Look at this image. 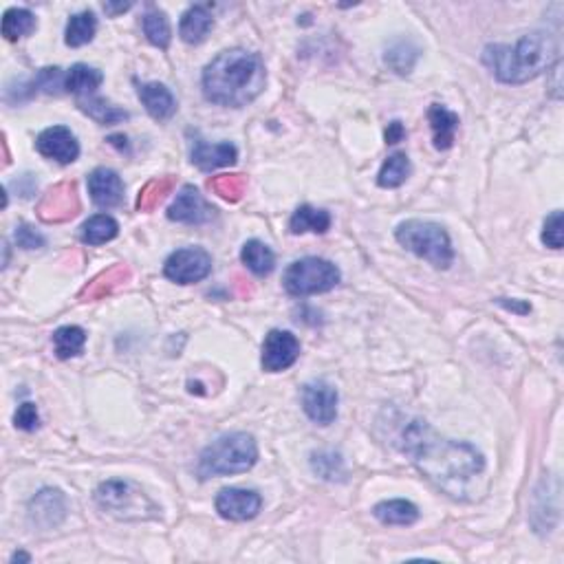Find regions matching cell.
Returning <instances> with one entry per match:
<instances>
[{"instance_id":"obj_24","label":"cell","mask_w":564,"mask_h":564,"mask_svg":"<svg viewBox=\"0 0 564 564\" xmlns=\"http://www.w3.org/2000/svg\"><path fill=\"white\" fill-rule=\"evenodd\" d=\"M328 227H331V214L313 206H300L289 218L291 234H327Z\"/></svg>"},{"instance_id":"obj_34","label":"cell","mask_w":564,"mask_h":564,"mask_svg":"<svg viewBox=\"0 0 564 564\" xmlns=\"http://www.w3.org/2000/svg\"><path fill=\"white\" fill-rule=\"evenodd\" d=\"M172 187H175V179H172V176H159V179L148 181V184L141 187L137 196V210L139 212L155 210V207L170 195Z\"/></svg>"},{"instance_id":"obj_42","label":"cell","mask_w":564,"mask_h":564,"mask_svg":"<svg viewBox=\"0 0 564 564\" xmlns=\"http://www.w3.org/2000/svg\"><path fill=\"white\" fill-rule=\"evenodd\" d=\"M133 7V5L130 3H122V5H113V3H106L104 5V12L106 14H111V15H117V14H124V12H128V9Z\"/></svg>"},{"instance_id":"obj_1","label":"cell","mask_w":564,"mask_h":564,"mask_svg":"<svg viewBox=\"0 0 564 564\" xmlns=\"http://www.w3.org/2000/svg\"><path fill=\"white\" fill-rule=\"evenodd\" d=\"M404 452L435 488L457 500L472 499L474 483L485 474L483 454L472 443L441 437L421 419L404 430Z\"/></svg>"},{"instance_id":"obj_3","label":"cell","mask_w":564,"mask_h":564,"mask_svg":"<svg viewBox=\"0 0 564 564\" xmlns=\"http://www.w3.org/2000/svg\"><path fill=\"white\" fill-rule=\"evenodd\" d=\"M560 62V43L545 31L522 35L516 45H489L483 51V65L503 85H525L536 80Z\"/></svg>"},{"instance_id":"obj_11","label":"cell","mask_w":564,"mask_h":564,"mask_svg":"<svg viewBox=\"0 0 564 564\" xmlns=\"http://www.w3.org/2000/svg\"><path fill=\"white\" fill-rule=\"evenodd\" d=\"M297 358H300V342L294 333L280 328L267 333L263 342V358H260V364L267 373H280L294 367Z\"/></svg>"},{"instance_id":"obj_25","label":"cell","mask_w":564,"mask_h":564,"mask_svg":"<svg viewBox=\"0 0 564 564\" xmlns=\"http://www.w3.org/2000/svg\"><path fill=\"white\" fill-rule=\"evenodd\" d=\"M240 260L252 274L256 276H269L276 269V256L269 249V245H265L263 240H247L240 249Z\"/></svg>"},{"instance_id":"obj_31","label":"cell","mask_w":564,"mask_h":564,"mask_svg":"<svg viewBox=\"0 0 564 564\" xmlns=\"http://www.w3.org/2000/svg\"><path fill=\"white\" fill-rule=\"evenodd\" d=\"M86 344V331L82 327H60L54 333V348L60 359L77 358L85 351Z\"/></svg>"},{"instance_id":"obj_32","label":"cell","mask_w":564,"mask_h":564,"mask_svg":"<svg viewBox=\"0 0 564 564\" xmlns=\"http://www.w3.org/2000/svg\"><path fill=\"white\" fill-rule=\"evenodd\" d=\"M77 104H80V108L88 115V117L96 119V122L102 124V126H113V124H119L124 122V119H128L126 111L113 106L111 102H106V99L102 97H82Z\"/></svg>"},{"instance_id":"obj_15","label":"cell","mask_w":564,"mask_h":564,"mask_svg":"<svg viewBox=\"0 0 564 564\" xmlns=\"http://www.w3.org/2000/svg\"><path fill=\"white\" fill-rule=\"evenodd\" d=\"M66 516V500L60 489L46 488L35 494L29 503V519L35 527L43 529H55Z\"/></svg>"},{"instance_id":"obj_16","label":"cell","mask_w":564,"mask_h":564,"mask_svg":"<svg viewBox=\"0 0 564 564\" xmlns=\"http://www.w3.org/2000/svg\"><path fill=\"white\" fill-rule=\"evenodd\" d=\"M88 195L104 210L117 207L124 201V181L111 168H96L88 175Z\"/></svg>"},{"instance_id":"obj_39","label":"cell","mask_w":564,"mask_h":564,"mask_svg":"<svg viewBox=\"0 0 564 564\" xmlns=\"http://www.w3.org/2000/svg\"><path fill=\"white\" fill-rule=\"evenodd\" d=\"M14 423H15V428H20V430L34 432L35 428L40 426V415H38V408H35V404H29V401L20 404L14 415Z\"/></svg>"},{"instance_id":"obj_4","label":"cell","mask_w":564,"mask_h":564,"mask_svg":"<svg viewBox=\"0 0 564 564\" xmlns=\"http://www.w3.org/2000/svg\"><path fill=\"white\" fill-rule=\"evenodd\" d=\"M258 461V446L247 432H232L210 443L198 457V477H227L249 472Z\"/></svg>"},{"instance_id":"obj_12","label":"cell","mask_w":564,"mask_h":564,"mask_svg":"<svg viewBox=\"0 0 564 564\" xmlns=\"http://www.w3.org/2000/svg\"><path fill=\"white\" fill-rule=\"evenodd\" d=\"M218 516L232 522H245L258 516L260 508H263V499L254 489H240V488H227L221 489L214 500Z\"/></svg>"},{"instance_id":"obj_21","label":"cell","mask_w":564,"mask_h":564,"mask_svg":"<svg viewBox=\"0 0 564 564\" xmlns=\"http://www.w3.org/2000/svg\"><path fill=\"white\" fill-rule=\"evenodd\" d=\"M130 280V269L126 265H113L111 269L102 271L82 289V300H102V297L115 294L119 287H124Z\"/></svg>"},{"instance_id":"obj_10","label":"cell","mask_w":564,"mask_h":564,"mask_svg":"<svg viewBox=\"0 0 564 564\" xmlns=\"http://www.w3.org/2000/svg\"><path fill=\"white\" fill-rule=\"evenodd\" d=\"M302 408L313 423L331 426L337 419V390L325 379L309 381L302 388Z\"/></svg>"},{"instance_id":"obj_19","label":"cell","mask_w":564,"mask_h":564,"mask_svg":"<svg viewBox=\"0 0 564 564\" xmlns=\"http://www.w3.org/2000/svg\"><path fill=\"white\" fill-rule=\"evenodd\" d=\"M212 29L214 18L210 9L203 7V5H192V7L186 9V14L181 15L179 35L187 45H201L203 40L210 35Z\"/></svg>"},{"instance_id":"obj_2","label":"cell","mask_w":564,"mask_h":564,"mask_svg":"<svg viewBox=\"0 0 564 564\" xmlns=\"http://www.w3.org/2000/svg\"><path fill=\"white\" fill-rule=\"evenodd\" d=\"M201 82L207 102L243 108L263 93L267 71L258 54L247 49H227L206 66Z\"/></svg>"},{"instance_id":"obj_5","label":"cell","mask_w":564,"mask_h":564,"mask_svg":"<svg viewBox=\"0 0 564 564\" xmlns=\"http://www.w3.org/2000/svg\"><path fill=\"white\" fill-rule=\"evenodd\" d=\"M395 238L401 247H406L419 258L428 260L432 267L448 269L454 260L452 240L441 226L421 218H410L395 229Z\"/></svg>"},{"instance_id":"obj_36","label":"cell","mask_w":564,"mask_h":564,"mask_svg":"<svg viewBox=\"0 0 564 564\" xmlns=\"http://www.w3.org/2000/svg\"><path fill=\"white\" fill-rule=\"evenodd\" d=\"M311 468L313 472L325 480H342L347 477V469H344L342 457L336 452H316L311 457Z\"/></svg>"},{"instance_id":"obj_28","label":"cell","mask_w":564,"mask_h":564,"mask_svg":"<svg viewBox=\"0 0 564 564\" xmlns=\"http://www.w3.org/2000/svg\"><path fill=\"white\" fill-rule=\"evenodd\" d=\"M119 234V226L108 214H96L82 226L80 238L86 245H104Z\"/></svg>"},{"instance_id":"obj_30","label":"cell","mask_w":564,"mask_h":564,"mask_svg":"<svg viewBox=\"0 0 564 564\" xmlns=\"http://www.w3.org/2000/svg\"><path fill=\"white\" fill-rule=\"evenodd\" d=\"M141 27H144V34L150 45L159 46V49H168L172 31H170L168 15L161 12V9L150 7L148 12L144 14V18H141Z\"/></svg>"},{"instance_id":"obj_6","label":"cell","mask_w":564,"mask_h":564,"mask_svg":"<svg viewBox=\"0 0 564 564\" xmlns=\"http://www.w3.org/2000/svg\"><path fill=\"white\" fill-rule=\"evenodd\" d=\"M96 503L104 511L122 520H148L155 519L159 508L128 480H106L96 489Z\"/></svg>"},{"instance_id":"obj_8","label":"cell","mask_w":564,"mask_h":564,"mask_svg":"<svg viewBox=\"0 0 564 564\" xmlns=\"http://www.w3.org/2000/svg\"><path fill=\"white\" fill-rule=\"evenodd\" d=\"M210 271L212 256L201 247L176 249L164 265L166 278L176 282V285H195V282L206 280Z\"/></svg>"},{"instance_id":"obj_37","label":"cell","mask_w":564,"mask_h":564,"mask_svg":"<svg viewBox=\"0 0 564 564\" xmlns=\"http://www.w3.org/2000/svg\"><path fill=\"white\" fill-rule=\"evenodd\" d=\"M65 77L66 73L57 66H49V69H40L35 77L31 80V88L34 91H43L46 96H57L65 91Z\"/></svg>"},{"instance_id":"obj_29","label":"cell","mask_w":564,"mask_h":564,"mask_svg":"<svg viewBox=\"0 0 564 564\" xmlns=\"http://www.w3.org/2000/svg\"><path fill=\"white\" fill-rule=\"evenodd\" d=\"M97 31V18L93 12H80L76 15H71L69 25H66L65 31V43L77 49V46H85L96 38Z\"/></svg>"},{"instance_id":"obj_22","label":"cell","mask_w":564,"mask_h":564,"mask_svg":"<svg viewBox=\"0 0 564 564\" xmlns=\"http://www.w3.org/2000/svg\"><path fill=\"white\" fill-rule=\"evenodd\" d=\"M104 76L102 71L96 69V66L88 65H73L69 71H66L65 77V91L73 93L77 99L82 97H93V93L102 86Z\"/></svg>"},{"instance_id":"obj_27","label":"cell","mask_w":564,"mask_h":564,"mask_svg":"<svg viewBox=\"0 0 564 564\" xmlns=\"http://www.w3.org/2000/svg\"><path fill=\"white\" fill-rule=\"evenodd\" d=\"M417 57H419V46L412 45L410 40H395L393 45L386 49V65L393 69L397 76H408L415 69L417 65Z\"/></svg>"},{"instance_id":"obj_18","label":"cell","mask_w":564,"mask_h":564,"mask_svg":"<svg viewBox=\"0 0 564 564\" xmlns=\"http://www.w3.org/2000/svg\"><path fill=\"white\" fill-rule=\"evenodd\" d=\"M137 96L150 117L156 119V122H168L172 115L176 113V99L166 85L144 82V85H137Z\"/></svg>"},{"instance_id":"obj_9","label":"cell","mask_w":564,"mask_h":564,"mask_svg":"<svg viewBox=\"0 0 564 564\" xmlns=\"http://www.w3.org/2000/svg\"><path fill=\"white\" fill-rule=\"evenodd\" d=\"M77 212H80V196L73 181H62L49 187L38 203V217L45 223L71 221Z\"/></svg>"},{"instance_id":"obj_23","label":"cell","mask_w":564,"mask_h":564,"mask_svg":"<svg viewBox=\"0 0 564 564\" xmlns=\"http://www.w3.org/2000/svg\"><path fill=\"white\" fill-rule=\"evenodd\" d=\"M373 514L381 525H399V527H408L419 519V509H417V505L404 499L378 503L375 505Z\"/></svg>"},{"instance_id":"obj_26","label":"cell","mask_w":564,"mask_h":564,"mask_svg":"<svg viewBox=\"0 0 564 564\" xmlns=\"http://www.w3.org/2000/svg\"><path fill=\"white\" fill-rule=\"evenodd\" d=\"M35 27H38V20L25 7H12L3 15V38L9 40V43H15L25 35L34 34Z\"/></svg>"},{"instance_id":"obj_35","label":"cell","mask_w":564,"mask_h":564,"mask_svg":"<svg viewBox=\"0 0 564 564\" xmlns=\"http://www.w3.org/2000/svg\"><path fill=\"white\" fill-rule=\"evenodd\" d=\"M207 187H210L214 195L226 198V201L237 203L245 195V187H247V176L245 175H218V176H214V179L207 181Z\"/></svg>"},{"instance_id":"obj_7","label":"cell","mask_w":564,"mask_h":564,"mask_svg":"<svg viewBox=\"0 0 564 564\" xmlns=\"http://www.w3.org/2000/svg\"><path fill=\"white\" fill-rule=\"evenodd\" d=\"M339 278H342V274H339V269L331 260L309 256V258H300L287 267L282 287H285L289 296L305 297L327 294V291H331L337 285Z\"/></svg>"},{"instance_id":"obj_20","label":"cell","mask_w":564,"mask_h":564,"mask_svg":"<svg viewBox=\"0 0 564 564\" xmlns=\"http://www.w3.org/2000/svg\"><path fill=\"white\" fill-rule=\"evenodd\" d=\"M428 122L432 128V139H435L437 150H450L458 130V115L448 111L443 104H432L428 111Z\"/></svg>"},{"instance_id":"obj_43","label":"cell","mask_w":564,"mask_h":564,"mask_svg":"<svg viewBox=\"0 0 564 564\" xmlns=\"http://www.w3.org/2000/svg\"><path fill=\"white\" fill-rule=\"evenodd\" d=\"M18 560H23V562H31V556H27V553H15V556L12 558V562H18Z\"/></svg>"},{"instance_id":"obj_40","label":"cell","mask_w":564,"mask_h":564,"mask_svg":"<svg viewBox=\"0 0 564 564\" xmlns=\"http://www.w3.org/2000/svg\"><path fill=\"white\" fill-rule=\"evenodd\" d=\"M14 238H15V245H18V247H23V249H40V247H45V237H43V234L35 232L34 227L27 226V223H25V226H20V227H15Z\"/></svg>"},{"instance_id":"obj_33","label":"cell","mask_w":564,"mask_h":564,"mask_svg":"<svg viewBox=\"0 0 564 564\" xmlns=\"http://www.w3.org/2000/svg\"><path fill=\"white\" fill-rule=\"evenodd\" d=\"M408 176H410V159L404 153H395L384 161V166H381L378 175V186L386 187V190H393V187L406 184Z\"/></svg>"},{"instance_id":"obj_13","label":"cell","mask_w":564,"mask_h":564,"mask_svg":"<svg viewBox=\"0 0 564 564\" xmlns=\"http://www.w3.org/2000/svg\"><path fill=\"white\" fill-rule=\"evenodd\" d=\"M217 217V210L203 198L195 186H184L175 203L168 207V218L184 226H206Z\"/></svg>"},{"instance_id":"obj_14","label":"cell","mask_w":564,"mask_h":564,"mask_svg":"<svg viewBox=\"0 0 564 564\" xmlns=\"http://www.w3.org/2000/svg\"><path fill=\"white\" fill-rule=\"evenodd\" d=\"M35 148L45 159L57 161V164H73L80 156V144L76 135L66 126H51L43 130L35 139Z\"/></svg>"},{"instance_id":"obj_38","label":"cell","mask_w":564,"mask_h":564,"mask_svg":"<svg viewBox=\"0 0 564 564\" xmlns=\"http://www.w3.org/2000/svg\"><path fill=\"white\" fill-rule=\"evenodd\" d=\"M562 212L556 210L545 218V226H542V243L551 249H562Z\"/></svg>"},{"instance_id":"obj_41","label":"cell","mask_w":564,"mask_h":564,"mask_svg":"<svg viewBox=\"0 0 564 564\" xmlns=\"http://www.w3.org/2000/svg\"><path fill=\"white\" fill-rule=\"evenodd\" d=\"M406 137V128L401 122H390L386 128V144H399Z\"/></svg>"},{"instance_id":"obj_17","label":"cell","mask_w":564,"mask_h":564,"mask_svg":"<svg viewBox=\"0 0 564 564\" xmlns=\"http://www.w3.org/2000/svg\"><path fill=\"white\" fill-rule=\"evenodd\" d=\"M192 164L196 168L212 172L217 168H226V166H234L238 159L237 146L229 141H221V144H207L206 139H196L192 146Z\"/></svg>"}]
</instances>
